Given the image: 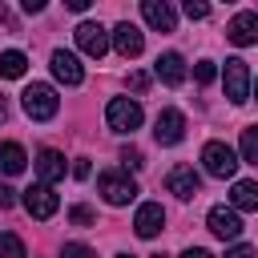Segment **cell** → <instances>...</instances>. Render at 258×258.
<instances>
[{
    "instance_id": "obj_33",
    "label": "cell",
    "mask_w": 258,
    "mask_h": 258,
    "mask_svg": "<svg viewBox=\"0 0 258 258\" xmlns=\"http://www.w3.org/2000/svg\"><path fill=\"white\" fill-rule=\"evenodd\" d=\"M64 8H69V12H85V8H89V0H64Z\"/></svg>"
},
{
    "instance_id": "obj_12",
    "label": "cell",
    "mask_w": 258,
    "mask_h": 258,
    "mask_svg": "<svg viewBox=\"0 0 258 258\" xmlns=\"http://www.w3.org/2000/svg\"><path fill=\"white\" fill-rule=\"evenodd\" d=\"M141 16H145L149 28H157V32H173V28H177V12H173L165 0H141Z\"/></svg>"
},
{
    "instance_id": "obj_37",
    "label": "cell",
    "mask_w": 258,
    "mask_h": 258,
    "mask_svg": "<svg viewBox=\"0 0 258 258\" xmlns=\"http://www.w3.org/2000/svg\"><path fill=\"white\" fill-rule=\"evenodd\" d=\"M0 16H4V8H0Z\"/></svg>"
},
{
    "instance_id": "obj_22",
    "label": "cell",
    "mask_w": 258,
    "mask_h": 258,
    "mask_svg": "<svg viewBox=\"0 0 258 258\" xmlns=\"http://www.w3.org/2000/svg\"><path fill=\"white\" fill-rule=\"evenodd\" d=\"M0 258H24V242L16 234H0Z\"/></svg>"
},
{
    "instance_id": "obj_13",
    "label": "cell",
    "mask_w": 258,
    "mask_h": 258,
    "mask_svg": "<svg viewBox=\"0 0 258 258\" xmlns=\"http://www.w3.org/2000/svg\"><path fill=\"white\" fill-rule=\"evenodd\" d=\"M113 48H117L121 56H141V48H145L141 28H137V24H129V20H121V24L113 28Z\"/></svg>"
},
{
    "instance_id": "obj_35",
    "label": "cell",
    "mask_w": 258,
    "mask_h": 258,
    "mask_svg": "<svg viewBox=\"0 0 258 258\" xmlns=\"http://www.w3.org/2000/svg\"><path fill=\"white\" fill-rule=\"evenodd\" d=\"M254 93H258V81H254Z\"/></svg>"
},
{
    "instance_id": "obj_9",
    "label": "cell",
    "mask_w": 258,
    "mask_h": 258,
    "mask_svg": "<svg viewBox=\"0 0 258 258\" xmlns=\"http://www.w3.org/2000/svg\"><path fill=\"white\" fill-rule=\"evenodd\" d=\"M206 226H210L218 238H238V234H242V218H238L234 206H214V210L206 214Z\"/></svg>"
},
{
    "instance_id": "obj_19",
    "label": "cell",
    "mask_w": 258,
    "mask_h": 258,
    "mask_svg": "<svg viewBox=\"0 0 258 258\" xmlns=\"http://www.w3.org/2000/svg\"><path fill=\"white\" fill-rule=\"evenodd\" d=\"M24 161H28V157H24V149H20L16 141H0V169H4L8 177H16V173L24 169Z\"/></svg>"
},
{
    "instance_id": "obj_30",
    "label": "cell",
    "mask_w": 258,
    "mask_h": 258,
    "mask_svg": "<svg viewBox=\"0 0 258 258\" xmlns=\"http://www.w3.org/2000/svg\"><path fill=\"white\" fill-rule=\"evenodd\" d=\"M73 177H81V181L89 177V161H85V157H77V165H73Z\"/></svg>"
},
{
    "instance_id": "obj_5",
    "label": "cell",
    "mask_w": 258,
    "mask_h": 258,
    "mask_svg": "<svg viewBox=\"0 0 258 258\" xmlns=\"http://www.w3.org/2000/svg\"><path fill=\"white\" fill-rule=\"evenodd\" d=\"M222 81H226V97H230L234 105H246V101H250V69H246V60L230 56Z\"/></svg>"
},
{
    "instance_id": "obj_28",
    "label": "cell",
    "mask_w": 258,
    "mask_h": 258,
    "mask_svg": "<svg viewBox=\"0 0 258 258\" xmlns=\"http://www.w3.org/2000/svg\"><path fill=\"white\" fill-rule=\"evenodd\" d=\"M129 89H133V93H145V89H149V77H145V73H129Z\"/></svg>"
},
{
    "instance_id": "obj_32",
    "label": "cell",
    "mask_w": 258,
    "mask_h": 258,
    "mask_svg": "<svg viewBox=\"0 0 258 258\" xmlns=\"http://www.w3.org/2000/svg\"><path fill=\"white\" fill-rule=\"evenodd\" d=\"M226 258H254V250H250V246H234Z\"/></svg>"
},
{
    "instance_id": "obj_26",
    "label": "cell",
    "mask_w": 258,
    "mask_h": 258,
    "mask_svg": "<svg viewBox=\"0 0 258 258\" xmlns=\"http://www.w3.org/2000/svg\"><path fill=\"white\" fill-rule=\"evenodd\" d=\"M121 161H125V169H141V165H145V161H141V149H133V145L121 149Z\"/></svg>"
},
{
    "instance_id": "obj_14",
    "label": "cell",
    "mask_w": 258,
    "mask_h": 258,
    "mask_svg": "<svg viewBox=\"0 0 258 258\" xmlns=\"http://www.w3.org/2000/svg\"><path fill=\"white\" fill-rule=\"evenodd\" d=\"M226 36L234 40V44H258V12H238L230 24H226Z\"/></svg>"
},
{
    "instance_id": "obj_15",
    "label": "cell",
    "mask_w": 258,
    "mask_h": 258,
    "mask_svg": "<svg viewBox=\"0 0 258 258\" xmlns=\"http://www.w3.org/2000/svg\"><path fill=\"white\" fill-rule=\"evenodd\" d=\"M52 77H56L60 85H81V81H85V69H81V60H77L73 52L56 48V52H52Z\"/></svg>"
},
{
    "instance_id": "obj_27",
    "label": "cell",
    "mask_w": 258,
    "mask_h": 258,
    "mask_svg": "<svg viewBox=\"0 0 258 258\" xmlns=\"http://www.w3.org/2000/svg\"><path fill=\"white\" fill-rule=\"evenodd\" d=\"M69 218H73L77 226H93V210H89V206H73V210H69Z\"/></svg>"
},
{
    "instance_id": "obj_25",
    "label": "cell",
    "mask_w": 258,
    "mask_h": 258,
    "mask_svg": "<svg viewBox=\"0 0 258 258\" xmlns=\"http://www.w3.org/2000/svg\"><path fill=\"white\" fill-rule=\"evenodd\" d=\"M194 77H198L202 85H210V81L218 77V69H214V60H198V64H194Z\"/></svg>"
},
{
    "instance_id": "obj_1",
    "label": "cell",
    "mask_w": 258,
    "mask_h": 258,
    "mask_svg": "<svg viewBox=\"0 0 258 258\" xmlns=\"http://www.w3.org/2000/svg\"><path fill=\"white\" fill-rule=\"evenodd\" d=\"M20 105H24V113L32 117V121H48V117H56V109H60V97H56V89L52 85H28L24 89V97H20Z\"/></svg>"
},
{
    "instance_id": "obj_24",
    "label": "cell",
    "mask_w": 258,
    "mask_h": 258,
    "mask_svg": "<svg viewBox=\"0 0 258 258\" xmlns=\"http://www.w3.org/2000/svg\"><path fill=\"white\" fill-rule=\"evenodd\" d=\"M185 16H189V20H206V16H210V4H206V0H185Z\"/></svg>"
},
{
    "instance_id": "obj_8",
    "label": "cell",
    "mask_w": 258,
    "mask_h": 258,
    "mask_svg": "<svg viewBox=\"0 0 258 258\" xmlns=\"http://www.w3.org/2000/svg\"><path fill=\"white\" fill-rule=\"evenodd\" d=\"M24 210L44 222V218H52V214L60 210V202H56L52 185H28V189H24Z\"/></svg>"
},
{
    "instance_id": "obj_38",
    "label": "cell",
    "mask_w": 258,
    "mask_h": 258,
    "mask_svg": "<svg viewBox=\"0 0 258 258\" xmlns=\"http://www.w3.org/2000/svg\"><path fill=\"white\" fill-rule=\"evenodd\" d=\"M157 258H161V254H157Z\"/></svg>"
},
{
    "instance_id": "obj_31",
    "label": "cell",
    "mask_w": 258,
    "mask_h": 258,
    "mask_svg": "<svg viewBox=\"0 0 258 258\" xmlns=\"http://www.w3.org/2000/svg\"><path fill=\"white\" fill-rule=\"evenodd\" d=\"M181 258H214V254L202 250V246H189V250H181Z\"/></svg>"
},
{
    "instance_id": "obj_18",
    "label": "cell",
    "mask_w": 258,
    "mask_h": 258,
    "mask_svg": "<svg viewBox=\"0 0 258 258\" xmlns=\"http://www.w3.org/2000/svg\"><path fill=\"white\" fill-rule=\"evenodd\" d=\"M230 206L234 210H258V181H234Z\"/></svg>"
},
{
    "instance_id": "obj_36",
    "label": "cell",
    "mask_w": 258,
    "mask_h": 258,
    "mask_svg": "<svg viewBox=\"0 0 258 258\" xmlns=\"http://www.w3.org/2000/svg\"><path fill=\"white\" fill-rule=\"evenodd\" d=\"M121 258H133V254H121Z\"/></svg>"
},
{
    "instance_id": "obj_21",
    "label": "cell",
    "mask_w": 258,
    "mask_h": 258,
    "mask_svg": "<svg viewBox=\"0 0 258 258\" xmlns=\"http://www.w3.org/2000/svg\"><path fill=\"white\" fill-rule=\"evenodd\" d=\"M242 161H250V165H258V125H250V129H242Z\"/></svg>"
},
{
    "instance_id": "obj_20",
    "label": "cell",
    "mask_w": 258,
    "mask_h": 258,
    "mask_svg": "<svg viewBox=\"0 0 258 258\" xmlns=\"http://www.w3.org/2000/svg\"><path fill=\"white\" fill-rule=\"evenodd\" d=\"M24 69H28V56H24L20 48H8V52H0V77H4V81H16V77H24Z\"/></svg>"
},
{
    "instance_id": "obj_7",
    "label": "cell",
    "mask_w": 258,
    "mask_h": 258,
    "mask_svg": "<svg viewBox=\"0 0 258 258\" xmlns=\"http://www.w3.org/2000/svg\"><path fill=\"white\" fill-rule=\"evenodd\" d=\"M153 137H157V145H177V141L185 137V117H181V109H161L157 121H153Z\"/></svg>"
},
{
    "instance_id": "obj_17",
    "label": "cell",
    "mask_w": 258,
    "mask_h": 258,
    "mask_svg": "<svg viewBox=\"0 0 258 258\" xmlns=\"http://www.w3.org/2000/svg\"><path fill=\"white\" fill-rule=\"evenodd\" d=\"M153 73H157L165 85H181V81H185V60H181L177 52H161L157 64H153Z\"/></svg>"
},
{
    "instance_id": "obj_10",
    "label": "cell",
    "mask_w": 258,
    "mask_h": 258,
    "mask_svg": "<svg viewBox=\"0 0 258 258\" xmlns=\"http://www.w3.org/2000/svg\"><path fill=\"white\" fill-rule=\"evenodd\" d=\"M165 189L177 194V198H194V194L202 189V177L194 173V165H173V169L165 173Z\"/></svg>"
},
{
    "instance_id": "obj_2",
    "label": "cell",
    "mask_w": 258,
    "mask_h": 258,
    "mask_svg": "<svg viewBox=\"0 0 258 258\" xmlns=\"http://www.w3.org/2000/svg\"><path fill=\"white\" fill-rule=\"evenodd\" d=\"M97 189H101V198H105L109 206H129V202L137 198V181H133L129 173H121V169H105V173L97 177Z\"/></svg>"
},
{
    "instance_id": "obj_23",
    "label": "cell",
    "mask_w": 258,
    "mask_h": 258,
    "mask_svg": "<svg viewBox=\"0 0 258 258\" xmlns=\"http://www.w3.org/2000/svg\"><path fill=\"white\" fill-rule=\"evenodd\" d=\"M60 258H97L85 242H64V250H60Z\"/></svg>"
},
{
    "instance_id": "obj_16",
    "label": "cell",
    "mask_w": 258,
    "mask_h": 258,
    "mask_svg": "<svg viewBox=\"0 0 258 258\" xmlns=\"http://www.w3.org/2000/svg\"><path fill=\"white\" fill-rule=\"evenodd\" d=\"M36 173H40V185H52L64 177V157L56 149H40L36 153Z\"/></svg>"
},
{
    "instance_id": "obj_3",
    "label": "cell",
    "mask_w": 258,
    "mask_h": 258,
    "mask_svg": "<svg viewBox=\"0 0 258 258\" xmlns=\"http://www.w3.org/2000/svg\"><path fill=\"white\" fill-rule=\"evenodd\" d=\"M202 165H206L210 177H234V173H238V153H234L226 141H206Z\"/></svg>"
},
{
    "instance_id": "obj_34",
    "label": "cell",
    "mask_w": 258,
    "mask_h": 258,
    "mask_svg": "<svg viewBox=\"0 0 258 258\" xmlns=\"http://www.w3.org/2000/svg\"><path fill=\"white\" fill-rule=\"evenodd\" d=\"M4 117H8V105H4V97H0V121H4Z\"/></svg>"
},
{
    "instance_id": "obj_6",
    "label": "cell",
    "mask_w": 258,
    "mask_h": 258,
    "mask_svg": "<svg viewBox=\"0 0 258 258\" xmlns=\"http://www.w3.org/2000/svg\"><path fill=\"white\" fill-rule=\"evenodd\" d=\"M77 48L89 52L93 60H101V56L109 52V32H105L97 20H81V24H77Z\"/></svg>"
},
{
    "instance_id": "obj_4",
    "label": "cell",
    "mask_w": 258,
    "mask_h": 258,
    "mask_svg": "<svg viewBox=\"0 0 258 258\" xmlns=\"http://www.w3.org/2000/svg\"><path fill=\"white\" fill-rule=\"evenodd\" d=\"M105 121H109L113 133H133L141 125V105L129 101V97H113L109 109H105Z\"/></svg>"
},
{
    "instance_id": "obj_29",
    "label": "cell",
    "mask_w": 258,
    "mask_h": 258,
    "mask_svg": "<svg viewBox=\"0 0 258 258\" xmlns=\"http://www.w3.org/2000/svg\"><path fill=\"white\" fill-rule=\"evenodd\" d=\"M12 202H16V189L12 185H0V210H8Z\"/></svg>"
},
{
    "instance_id": "obj_11",
    "label": "cell",
    "mask_w": 258,
    "mask_h": 258,
    "mask_svg": "<svg viewBox=\"0 0 258 258\" xmlns=\"http://www.w3.org/2000/svg\"><path fill=\"white\" fill-rule=\"evenodd\" d=\"M161 226H165V210H161V202H145V206L137 210V218H133L137 238H157Z\"/></svg>"
}]
</instances>
